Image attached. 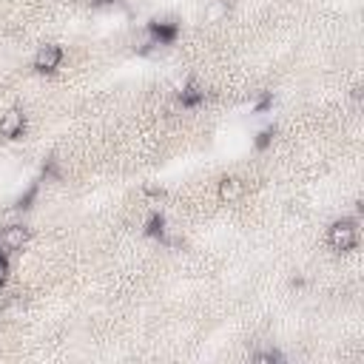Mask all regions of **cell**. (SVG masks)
Segmentation results:
<instances>
[{"instance_id": "5b68a950", "label": "cell", "mask_w": 364, "mask_h": 364, "mask_svg": "<svg viewBox=\"0 0 364 364\" xmlns=\"http://www.w3.org/2000/svg\"><path fill=\"white\" fill-rule=\"evenodd\" d=\"M26 131V114L20 108H9L0 117V136L3 139H20Z\"/></svg>"}, {"instance_id": "7c38bea8", "label": "cell", "mask_w": 364, "mask_h": 364, "mask_svg": "<svg viewBox=\"0 0 364 364\" xmlns=\"http://www.w3.org/2000/svg\"><path fill=\"white\" fill-rule=\"evenodd\" d=\"M253 358L264 361V364H276V361H282V353L279 350H259V353H253Z\"/></svg>"}, {"instance_id": "5bb4252c", "label": "cell", "mask_w": 364, "mask_h": 364, "mask_svg": "<svg viewBox=\"0 0 364 364\" xmlns=\"http://www.w3.org/2000/svg\"><path fill=\"white\" fill-rule=\"evenodd\" d=\"M9 270H11V267H9V253L0 250V287L9 282Z\"/></svg>"}, {"instance_id": "7a4b0ae2", "label": "cell", "mask_w": 364, "mask_h": 364, "mask_svg": "<svg viewBox=\"0 0 364 364\" xmlns=\"http://www.w3.org/2000/svg\"><path fill=\"white\" fill-rule=\"evenodd\" d=\"M60 63H63V48H60L57 43H46V46H40V48L34 51L31 68H34L37 74H54V71L60 68Z\"/></svg>"}, {"instance_id": "ba28073f", "label": "cell", "mask_w": 364, "mask_h": 364, "mask_svg": "<svg viewBox=\"0 0 364 364\" xmlns=\"http://www.w3.org/2000/svg\"><path fill=\"white\" fill-rule=\"evenodd\" d=\"M145 236H151V239H159L162 245H168V222H165V216L159 213V210H154V213H148V219H145Z\"/></svg>"}, {"instance_id": "4fadbf2b", "label": "cell", "mask_w": 364, "mask_h": 364, "mask_svg": "<svg viewBox=\"0 0 364 364\" xmlns=\"http://www.w3.org/2000/svg\"><path fill=\"white\" fill-rule=\"evenodd\" d=\"M60 176H63V171H60V165H57L54 159H48V162H46V168H43V179L48 182V179H60Z\"/></svg>"}, {"instance_id": "9c48e42d", "label": "cell", "mask_w": 364, "mask_h": 364, "mask_svg": "<svg viewBox=\"0 0 364 364\" xmlns=\"http://www.w3.org/2000/svg\"><path fill=\"white\" fill-rule=\"evenodd\" d=\"M222 17H228V0H210L205 9V23H219Z\"/></svg>"}, {"instance_id": "6da1fadb", "label": "cell", "mask_w": 364, "mask_h": 364, "mask_svg": "<svg viewBox=\"0 0 364 364\" xmlns=\"http://www.w3.org/2000/svg\"><path fill=\"white\" fill-rule=\"evenodd\" d=\"M327 245L336 253H350L358 247V219H336L327 228Z\"/></svg>"}, {"instance_id": "3957f363", "label": "cell", "mask_w": 364, "mask_h": 364, "mask_svg": "<svg viewBox=\"0 0 364 364\" xmlns=\"http://www.w3.org/2000/svg\"><path fill=\"white\" fill-rule=\"evenodd\" d=\"M145 31L154 37V43L162 48V46H171V43H176V37H179V23L176 20H151L148 26H145Z\"/></svg>"}, {"instance_id": "8fae6325", "label": "cell", "mask_w": 364, "mask_h": 364, "mask_svg": "<svg viewBox=\"0 0 364 364\" xmlns=\"http://www.w3.org/2000/svg\"><path fill=\"white\" fill-rule=\"evenodd\" d=\"M273 134H276V128H273V125L262 128V131L256 134V148H259V151H264V148H267V145L273 142Z\"/></svg>"}, {"instance_id": "8992f818", "label": "cell", "mask_w": 364, "mask_h": 364, "mask_svg": "<svg viewBox=\"0 0 364 364\" xmlns=\"http://www.w3.org/2000/svg\"><path fill=\"white\" fill-rule=\"evenodd\" d=\"M205 85L202 82H196V80H188L182 88H179V105L182 108H188V111H193V108H199L202 102H205Z\"/></svg>"}, {"instance_id": "277c9868", "label": "cell", "mask_w": 364, "mask_h": 364, "mask_svg": "<svg viewBox=\"0 0 364 364\" xmlns=\"http://www.w3.org/2000/svg\"><path fill=\"white\" fill-rule=\"evenodd\" d=\"M26 242H28V228L20 225V222L6 225V228L0 230V250H3V253H17V250L26 247Z\"/></svg>"}, {"instance_id": "52a82bcc", "label": "cell", "mask_w": 364, "mask_h": 364, "mask_svg": "<svg viewBox=\"0 0 364 364\" xmlns=\"http://www.w3.org/2000/svg\"><path fill=\"white\" fill-rule=\"evenodd\" d=\"M242 193H245V182H242L239 176H222V179H219L216 196H219L222 202H236V199H242Z\"/></svg>"}, {"instance_id": "30bf717a", "label": "cell", "mask_w": 364, "mask_h": 364, "mask_svg": "<svg viewBox=\"0 0 364 364\" xmlns=\"http://www.w3.org/2000/svg\"><path fill=\"white\" fill-rule=\"evenodd\" d=\"M37 191H40V185H31L26 193H20V196H17L14 208H17V210H28V208L34 205V199H37Z\"/></svg>"}, {"instance_id": "9a60e30c", "label": "cell", "mask_w": 364, "mask_h": 364, "mask_svg": "<svg viewBox=\"0 0 364 364\" xmlns=\"http://www.w3.org/2000/svg\"><path fill=\"white\" fill-rule=\"evenodd\" d=\"M270 105H273V94H264V97L256 102V111H267Z\"/></svg>"}]
</instances>
